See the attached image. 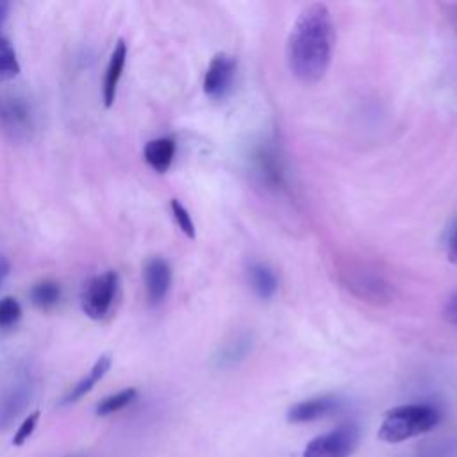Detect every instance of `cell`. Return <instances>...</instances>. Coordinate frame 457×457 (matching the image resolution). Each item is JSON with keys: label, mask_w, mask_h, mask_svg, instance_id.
I'll return each mask as SVG.
<instances>
[{"label": "cell", "mask_w": 457, "mask_h": 457, "mask_svg": "<svg viewBox=\"0 0 457 457\" xmlns=\"http://www.w3.org/2000/svg\"><path fill=\"white\" fill-rule=\"evenodd\" d=\"M334 48V23L325 4L305 5L296 16L287 37V64L303 84L323 79Z\"/></svg>", "instance_id": "obj_1"}, {"label": "cell", "mask_w": 457, "mask_h": 457, "mask_svg": "<svg viewBox=\"0 0 457 457\" xmlns=\"http://www.w3.org/2000/svg\"><path fill=\"white\" fill-rule=\"evenodd\" d=\"M439 420V411L430 403L398 405L386 412L378 428V437L386 443H402L432 430Z\"/></svg>", "instance_id": "obj_2"}, {"label": "cell", "mask_w": 457, "mask_h": 457, "mask_svg": "<svg viewBox=\"0 0 457 457\" xmlns=\"http://www.w3.org/2000/svg\"><path fill=\"white\" fill-rule=\"evenodd\" d=\"M359 445V428L353 423L339 425L311 439L303 457H350Z\"/></svg>", "instance_id": "obj_3"}, {"label": "cell", "mask_w": 457, "mask_h": 457, "mask_svg": "<svg viewBox=\"0 0 457 457\" xmlns=\"http://www.w3.org/2000/svg\"><path fill=\"white\" fill-rule=\"evenodd\" d=\"M34 129V112L27 98L18 95L0 96V130L12 141H25Z\"/></svg>", "instance_id": "obj_4"}, {"label": "cell", "mask_w": 457, "mask_h": 457, "mask_svg": "<svg viewBox=\"0 0 457 457\" xmlns=\"http://www.w3.org/2000/svg\"><path fill=\"white\" fill-rule=\"evenodd\" d=\"M343 282L355 296L370 303H389L395 296L393 286L382 275L362 266L345 270Z\"/></svg>", "instance_id": "obj_5"}, {"label": "cell", "mask_w": 457, "mask_h": 457, "mask_svg": "<svg viewBox=\"0 0 457 457\" xmlns=\"http://www.w3.org/2000/svg\"><path fill=\"white\" fill-rule=\"evenodd\" d=\"M118 289V273L109 270L93 277L80 296L82 312L91 320H102L111 311Z\"/></svg>", "instance_id": "obj_6"}, {"label": "cell", "mask_w": 457, "mask_h": 457, "mask_svg": "<svg viewBox=\"0 0 457 457\" xmlns=\"http://www.w3.org/2000/svg\"><path fill=\"white\" fill-rule=\"evenodd\" d=\"M236 75V61L227 54H216L204 75V93L212 98L220 100L227 96L232 87V80Z\"/></svg>", "instance_id": "obj_7"}, {"label": "cell", "mask_w": 457, "mask_h": 457, "mask_svg": "<svg viewBox=\"0 0 457 457\" xmlns=\"http://www.w3.org/2000/svg\"><path fill=\"white\" fill-rule=\"evenodd\" d=\"M146 298L152 305L161 303L171 286V268L162 257H150L143 268Z\"/></svg>", "instance_id": "obj_8"}, {"label": "cell", "mask_w": 457, "mask_h": 457, "mask_svg": "<svg viewBox=\"0 0 457 457\" xmlns=\"http://www.w3.org/2000/svg\"><path fill=\"white\" fill-rule=\"evenodd\" d=\"M30 380L21 378L16 380L0 398V428H7L16 418L18 414L25 409L29 398H30Z\"/></svg>", "instance_id": "obj_9"}, {"label": "cell", "mask_w": 457, "mask_h": 457, "mask_svg": "<svg viewBox=\"0 0 457 457\" xmlns=\"http://www.w3.org/2000/svg\"><path fill=\"white\" fill-rule=\"evenodd\" d=\"M336 409H337V398L328 396V395L302 400L289 407L287 421L289 423H309V421L325 418L327 414L334 412Z\"/></svg>", "instance_id": "obj_10"}, {"label": "cell", "mask_w": 457, "mask_h": 457, "mask_svg": "<svg viewBox=\"0 0 457 457\" xmlns=\"http://www.w3.org/2000/svg\"><path fill=\"white\" fill-rule=\"evenodd\" d=\"M111 364H112L111 355H107V353L100 355V357L95 361V364L91 366V370L87 371V375H84V377L62 396L61 405H70V403H75V402H79L80 398H84V396L105 377V373L111 370Z\"/></svg>", "instance_id": "obj_11"}, {"label": "cell", "mask_w": 457, "mask_h": 457, "mask_svg": "<svg viewBox=\"0 0 457 457\" xmlns=\"http://www.w3.org/2000/svg\"><path fill=\"white\" fill-rule=\"evenodd\" d=\"M125 61H127V43L123 39H120L111 54V59H109V64L105 70V77H104L102 96H104L105 107H111L114 104L116 89H118V82H120L123 68H125Z\"/></svg>", "instance_id": "obj_12"}, {"label": "cell", "mask_w": 457, "mask_h": 457, "mask_svg": "<svg viewBox=\"0 0 457 457\" xmlns=\"http://www.w3.org/2000/svg\"><path fill=\"white\" fill-rule=\"evenodd\" d=\"M175 155V141L171 137H155L145 145L143 157L157 173L168 171Z\"/></svg>", "instance_id": "obj_13"}, {"label": "cell", "mask_w": 457, "mask_h": 457, "mask_svg": "<svg viewBox=\"0 0 457 457\" xmlns=\"http://www.w3.org/2000/svg\"><path fill=\"white\" fill-rule=\"evenodd\" d=\"M29 296H30V302L34 307H37L41 311H48L59 302L61 287L54 280H39L37 284H34L30 287Z\"/></svg>", "instance_id": "obj_14"}, {"label": "cell", "mask_w": 457, "mask_h": 457, "mask_svg": "<svg viewBox=\"0 0 457 457\" xmlns=\"http://www.w3.org/2000/svg\"><path fill=\"white\" fill-rule=\"evenodd\" d=\"M250 282H252L253 291L264 300L271 298L278 286L275 273L268 266L259 264V262L250 266Z\"/></svg>", "instance_id": "obj_15"}, {"label": "cell", "mask_w": 457, "mask_h": 457, "mask_svg": "<svg viewBox=\"0 0 457 457\" xmlns=\"http://www.w3.org/2000/svg\"><path fill=\"white\" fill-rule=\"evenodd\" d=\"M136 395H137V391L134 387H125L114 395L105 396L96 405V416H109V414H114V412L125 409L129 403H132Z\"/></svg>", "instance_id": "obj_16"}, {"label": "cell", "mask_w": 457, "mask_h": 457, "mask_svg": "<svg viewBox=\"0 0 457 457\" xmlns=\"http://www.w3.org/2000/svg\"><path fill=\"white\" fill-rule=\"evenodd\" d=\"M20 73V62L16 57V52L12 45L5 39L0 37V82L12 80Z\"/></svg>", "instance_id": "obj_17"}, {"label": "cell", "mask_w": 457, "mask_h": 457, "mask_svg": "<svg viewBox=\"0 0 457 457\" xmlns=\"http://www.w3.org/2000/svg\"><path fill=\"white\" fill-rule=\"evenodd\" d=\"M21 318V305L14 296L0 298V328L14 327Z\"/></svg>", "instance_id": "obj_18"}, {"label": "cell", "mask_w": 457, "mask_h": 457, "mask_svg": "<svg viewBox=\"0 0 457 457\" xmlns=\"http://www.w3.org/2000/svg\"><path fill=\"white\" fill-rule=\"evenodd\" d=\"M170 207H171V214H173V220L175 223L179 225V228L187 236V237H195V223L187 212V209L177 200L173 198L170 202Z\"/></svg>", "instance_id": "obj_19"}, {"label": "cell", "mask_w": 457, "mask_h": 457, "mask_svg": "<svg viewBox=\"0 0 457 457\" xmlns=\"http://www.w3.org/2000/svg\"><path fill=\"white\" fill-rule=\"evenodd\" d=\"M39 421V411H34L30 412L18 427V430L14 432V437H12V445L14 446H21L36 430V425Z\"/></svg>", "instance_id": "obj_20"}, {"label": "cell", "mask_w": 457, "mask_h": 457, "mask_svg": "<svg viewBox=\"0 0 457 457\" xmlns=\"http://www.w3.org/2000/svg\"><path fill=\"white\" fill-rule=\"evenodd\" d=\"M445 318L450 323H457V293H453L445 305Z\"/></svg>", "instance_id": "obj_21"}, {"label": "cell", "mask_w": 457, "mask_h": 457, "mask_svg": "<svg viewBox=\"0 0 457 457\" xmlns=\"http://www.w3.org/2000/svg\"><path fill=\"white\" fill-rule=\"evenodd\" d=\"M446 255H448V261H450V262L457 264V228L453 230V234H452V237H450Z\"/></svg>", "instance_id": "obj_22"}, {"label": "cell", "mask_w": 457, "mask_h": 457, "mask_svg": "<svg viewBox=\"0 0 457 457\" xmlns=\"http://www.w3.org/2000/svg\"><path fill=\"white\" fill-rule=\"evenodd\" d=\"M7 14H9V4H5V2H0V27H2V23L5 21Z\"/></svg>", "instance_id": "obj_23"}]
</instances>
